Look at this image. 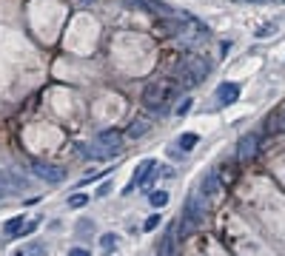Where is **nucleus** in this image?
<instances>
[{
	"mask_svg": "<svg viewBox=\"0 0 285 256\" xmlns=\"http://www.w3.org/2000/svg\"><path fill=\"white\" fill-rule=\"evenodd\" d=\"M203 213H206V194L197 191L188 197V202H185V208H183V216H180V222H177V234L183 236V239L191 234V231H197V225L203 222Z\"/></svg>",
	"mask_w": 285,
	"mask_h": 256,
	"instance_id": "obj_1",
	"label": "nucleus"
},
{
	"mask_svg": "<svg viewBox=\"0 0 285 256\" xmlns=\"http://www.w3.org/2000/svg\"><path fill=\"white\" fill-rule=\"evenodd\" d=\"M163 97H168V91H165L160 83H149L146 85V91H142V100H146V106L149 108H163L165 106Z\"/></svg>",
	"mask_w": 285,
	"mask_h": 256,
	"instance_id": "obj_2",
	"label": "nucleus"
},
{
	"mask_svg": "<svg viewBox=\"0 0 285 256\" xmlns=\"http://www.w3.org/2000/svg\"><path fill=\"white\" fill-rule=\"evenodd\" d=\"M177 225H171L168 231L163 234V239H160V248H157V256H174V250H177Z\"/></svg>",
	"mask_w": 285,
	"mask_h": 256,
	"instance_id": "obj_3",
	"label": "nucleus"
},
{
	"mask_svg": "<svg viewBox=\"0 0 285 256\" xmlns=\"http://www.w3.org/2000/svg\"><path fill=\"white\" fill-rule=\"evenodd\" d=\"M154 168H157L154 159H146V163H140V168H137V174H134V182L128 185L123 194H131V188H134V185H146L151 179V174H154Z\"/></svg>",
	"mask_w": 285,
	"mask_h": 256,
	"instance_id": "obj_4",
	"label": "nucleus"
},
{
	"mask_svg": "<svg viewBox=\"0 0 285 256\" xmlns=\"http://www.w3.org/2000/svg\"><path fill=\"white\" fill-rule=\"evenodd\" d=\"M237 97H240V85L237 83H222L220 88H217L220 106H231V103H237Z\"/></svg>",
	"mask_w": 285,
	"mask_h": 256,
	"instance_id": "obj_5",
	"label": "nucleus"
},
{
	"mask_svg": "<svg viewBox=\"0 0 285 256\" xmlns=\"http://www.w3.org/2000/svg\"><path fill=\"white\" fill-rule=\"evenodd\" d=\"M35 174L43 179H49V182H60L63 179V171L54 168V165H35Z\"/></svg>",
	"mask_w": 285,
	"mask_h": 256,
	"instance_id": "obj_6",
	"label": "nucleus"
},
{
	"mask_svg": "<svg viewBox=\"0 0 285 256\" xmlns=\"http://www.w3.org/2000/svg\"><path fill=\"white\" fill-rule=\"evenodd\" d=\"M254 151H256V134L242 137V142H240V156H242V159H248Z\"/></svg>",
	"mask_w": 285,
	"mask_h": 256,
	"instance_id": "obj_7",
	"label": "nucleus"
},
{
	"mask_svg": "<svg viewBox=\"0 0 285 256\" xmlns=\"http://www.w3.org/2000/svg\"><path fill=\"white\" fill-rule=\"evenodd\" d=\"M20 225H23V216H14V219H9L6 225H3V234H6V239H12V236L20 231Z\"/></svg>",
	"mask_w": 285,
	"mask_h": 256,
	"instance_id": "obj_8",
	"label": "nucleus"
},
{
	"mask_svg": "<svg viewBox=\"0 0 285 256\" xmlns=\"http://www.w3.org/2000/svg\"><path fill=\"white\" fill-rule=\"evenodd\" d=\"M197 142H200V137H197V134H183V137L177 140V145H180V151H191L194 145H197Z\"/></svg>",
	"mask_w": 285,
	"mask_h": 256,
	"instance_id": "obj_9",
	"label": "nucleus"
},
{
	"mask_svg": "<svg viewBox=\"0 0 285 256\" xmlns=\"http://www.w3.org/2000/svg\"><path fill=\"white\" fill-rule=\"evenodd\" d=\"M100 245H103V250L108 253L111 248H117V236H114V234H103V236H100Z\"/></svg>",
	"mask_w": 285,
	"mask_h": 256,
	"instance_id": "obj_10",
	"label": "nucleus"
},
{
	"mask_svg": "<svg viewBox=\"0 0 285 256\" xmlns=\"http://www.w3.org/2000/svg\"><path fill=\"white\" fill-rule=\"evenodd\" d=\"M165 202H168V194H165V191H157V194H151V205H154V208H163Z\"/></svg>",
	"mask_w": 285,
	"mask_h": 256,
	"instance_id": "obj_11",
	"label": "nucleus"
},
{
	"mask_svg": "<svg viewBox=\"0 0 285 256\" xmlns=\"http://www.w3.org/2000/svg\"><path fill=\"white\" fill-rule=\"evenodd\" d=\"M86 202H89V197H86V194H74V197L69 199V208H83Z\"/></svg>",
	"mask_w": 285,
	"mask_h": 256,
	"instance_id": "obj_12",
	"label": "nucleus"
},
{
	"mask_svg": "<svg viewBox=\"0 0 285 256\" xmlns=\"http://www.w3.org/2000/svg\"><path fill=\"white\" fill-rule=\"evenodd\" d=\"M271 35H277V23H265V26L256 31V37H271Z\"/></svg>",
	"mask_w": 285,
	"mask_h": 256,
	"instance_id": "obj_13",
	"label": "nucleus"
},
{
	"mask_svg": "<svg viewBox=\"0 0 285 256\" xmlns=\"http://www.w3.org/2000/svg\"><path fill=\"white\" fill-rule=\"evenodd\" d=\"M157 225H160V213H154V216H149V219H146V231H154Z\"/></svg>",
	"mask_w": 285,
	"mask_h": 256,
	"instance_id": "obj_14",
	"label": "nucleus"
},
{
	"mask_svg": "<svg viewBox=\"0 0 285 256\" xmlns=\"http://www.w3.org/2000/svg\"><path fill=\"white\" fill-rule=\"evenodd\" d=\"M188 108H191V100H183V103L177 106V114L183 117V114H188Z\"/></svg>",
	"mask_w": 285,
	"mask_h": 256,
	"instance_id": "obj_15",
	"label": "nucleus"
},
{
	"mask_svg": "<svg viewBox=\"0 0 285 256\" xmlns=\"http://www.w3.org/2000/svg\"><path fill=\"white\" fill-rule=\"evenodd\" d=\"M28 253H32V256H40L43 253V245H28V248H26V256Z\"/></svg>",
	"mask_w": 285,
	"mask_h": 256,
	"instance_id": "obj_16",
	"label": "nucleus"
},
{
	"mask_svg": "<svg viewBox=\"0 0 285 256\" xmlns=\"http://www.w3.org/2000/svg\"><path fill=\"white\" fill-rule=\"evenodd\" d=\"M142 131H146V125H142V122H140V125H131V128H128V134H131V137H140Z\"/></svg>",
	"mask_w": 285,
	"mask_h": 256,
	"instance_id": "obj_17",
	"label": "nucleus"
},
{
	"mask_svg": "<svg viewBox=\"0 0 285 256\" xmlns=\"http://www.w3.org/2000/svg\"><path fill=\"white\" fill-rule=\"evenodd\" d=\"M69 256H92V253H89L86 248H71V250H69Z\"/></svg>",
	"mask_w": 285,
	"mask_h": 256,
	"instance_id": "obj_18",
	"label": "nucleus"
},
{
	"mask_svg": "<svg viewBox=\"0 0 285 256\" xmlns=\"http://www.w3.org/2000/svg\"><path fill=\"white\" fill-rule=\"evenodd\" d=\"M108 191H111V185H108V182H106V185H100V191H97V197H106V194H108Z\"/></svg>",
	"mask_w": 285,
	"mask_h": 256,
	"instance_id": "obj_19",
	"label": "nucleus"
},
{
	"mask_svg": "<svg viewBox=\"0 0 285 256\" xmlns=\"http://www.w3.org/2000/svg\"><path fill=\"white\" fill-rule=\"evenodd\" d=\"M279 122H282V125H285V108H282V117H279Z\"/></svg>",
	"mask_w": 285,
	"mask_h": 256,
	"instance_id": "obj_20",
	"label": "nucleus"
},
{
	"mask_svg": "<svg viewBox=\"0 0 285 256\" xmlns=\"http://www.w3.org/2000/svg\"><path fill=\"white\" fill-rule=\"evenodd\" d=\"M0 197H3V188H0Z\"/></svg>",
	"mask_w": 285,
	"mask_h": 256,
	"instance_id": "obj_21",
	"label": "nucleus"
}]
</instances>
